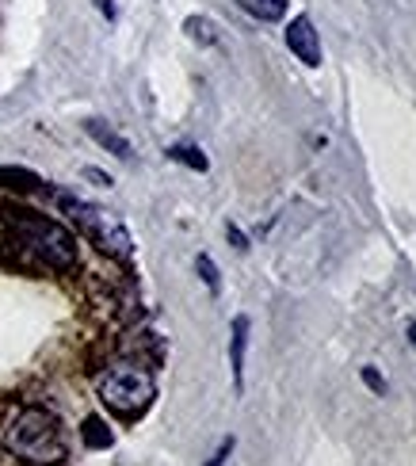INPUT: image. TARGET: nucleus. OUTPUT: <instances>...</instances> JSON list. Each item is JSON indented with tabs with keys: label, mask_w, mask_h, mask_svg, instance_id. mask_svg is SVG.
I'll use <instances>...</instances> for the list:
<instances>
[{
	"label": "nucleus",
	"mask_w": 416,
	"mask_h": 466,
	"mask_svg": "<svg viewBox=\"0 0 416 466\" xmlns=\"http://www.w3.org/2000/svg\"><path fill=\"white\" fill-rule=\"evenodd\" d=\"M0 226H5V241L24 252V257L46 271H57L66 276L81 264V248H76V238L73 229H66L57 218H46L38 215L31 207H5L0 210Z\"/></svg>",
	"instance_id": "nucleus-1"
},
{
	"label": "nucleus",
	"mask_w": 416,
	"mask_h": 466,
	"mask_svg": "<svg viewBox=\"0 0 416 466\" xmlns=\"http://www.w3.org/2000/svg\"><path fill=\"white\" fill-rule=\"evenodd\" d=\"M0 443H5L15 459H24L27 466H57L69 459L62 420L50 410H43V405H15L5 417Z\"/></svg>",
	"instance_id": "nucleus-2"
},
{
	"label": "nucleus",
	"mask_w": 416,
	"mask_h": 466,
	"mask_svg": "<svg viewBox=\"0 0 416 466\" xmlns=\"http://www.w3.org/2000/svg\"><path fill=\"white\" fill-rule=\"evenodd\" d=\"M43 191L66 210V215L73 218V226L81 229L96 248L107 252L111 260H130L134 257V238H130V229L123 226L118 215H111V210L96 207V203H88L81 196H73V191H57V187H43Z\"/></svg>",
	"instance_id": "nucleus-3"
},
{
	"label": "nucleus",
	"mask_w": 416,
	"mask_h": 466,
	"mask_svg": "<svg viewBox=\"0 0 416 466\" xmlns=\"http://www.w3.org/2000/svg\"><path fill=\"white\" fill-rule=\"evenodd\" d=\"M96 394H100V401L107 405L111 413L134 420V417H142L149 405H153L157 382L149 375V367L123 360V363H111L107 371L96 379Z\"/></svg>",
	"instance_id": "nucleus-4"
},
{
	"label": "nucleus",
	"mask_w": 416,
	"mask_h": 466,
	"mask_svg": "<svg viewBox=\"0 0 416 466\" xmlns=\"http://www.w3.org/2000/svg\"><path fill=\"white\" fill-rule=\"evenodd\" d=\"M283 38H287L290 54L299 57L302 66H309V69L321 66V35H317L309 15H294L290 24H287V31H283Z\"/></svg>",
	"instance_id": "nucleus-5"
},
{
	"label": "nucleus",
	"mask_w": 416,
	"mask_h": 466,
	"mask_svg": "<svg viewBox=\"0 0 416 466\" xmlns=\"http://www.w3.org/2000/svg\"><path fill=\"white\" fill-rule=\"evenodd\" d=\"M245 348H249V318L237 314L229 329V367H233V386L237 394L245 390Z\"/></svg>",
	"instance_id": "nucleus-6"
},
{
	"label": "nucleus",
	"mask_w": 416,
	"mask_h": 466,
	"mask_svg": "<svg viewBox=\"0 0 416 466\" xmlns=\"http://www.w3.org/2000/svg\"><path fill=\"white\" fill-rule=\"evenodd\" d=\"M85 130H88V138H92L96 146H104L107 153H115V157H123V161H130V157H134V146H130V142H127L115 127H107L104 119H88V123H85Z\"/></svg>",
	"instance_id": "nucleus-7"
},
{
	"label": "nucleus",
	"mask_w": 416,
	"mask_h": 466,
	"mask_svg": "<svg viewBox=\"0 0 416 466\" xmlns=\"http://www.w3.org/2000/svg\"><path fill=\"white\" fill-rule=\"evenodd\" d=\"M0 187L5 191H15V196H35V191H43V177L24 165H0Z\"/></svg>",
	"instance_id": "nucleus-8"
},
{
	"label": "nucleus",
	"mask_w": 416,
	"mask_h": 466,
	"mask_svg": "<svg viewBox=\"0 0 416 466\" xmlns=\"http://www.w3.org/2000/svg\"><path fill=\"white\" fill-rule=\"evenodd\" d=\"M81 440H85V448H88V451H107V448H115L111 424H107L104 417H96V413L85 417V424H81Z\"/></svg>",
	"instance_id": "nucleus-9"
},
{
	"label": "nucleus",
	"mask_w": 416,
	"mask_h": 466,
	"mask_svg": "<svg viewBox=\"0 0 416 466\" xmlns=\"http://www.w3.org/2000/svg\"><path fill=\"white\" fill-rule=\"evenodd\" d=\"M252 19H260V24H279L287 15V0H237Z\"/></svg>",
	"instance_id": "nucleus-10"
},
{
	"label": "nucleus",
	"mask_w": 416,
	"mask_h": 466,
	"mask_svg": "<svg viewBox=\"0 0 416 466\" xmlns=\"http://www.w3.org/2000/svg\"><path fill=\"white\" fill-rule=\"evenodd\" d=\"M168 157H172V161H180V165H188V168H195V172H207V165H210V161L203 157V149H199V146H184V142H180V146H172V149H168Z\"/></svg>",
	"instance_id": "nucleus-11"
},
{
	"label": "nucleus",
	"mask_w": 416,
	"mask_h": 466,
	"mask_svg": "<svg viewBox=\"0 0 416 466\" xmlns=\"http://www.w3.org/2000/svg\"><path fill=\"white\" fill-rule=\"evenodd\" d=\"M184 31L195 38V43H203V46H214V43H218L214 24H210V19H203V15H191L188 24H184Z\"/></svg>",
	"instance_id": "nucleus-12"
},
{
	"label": "nucleus",
	"mask_w": 416,
	"mask_h": 466,
	"mask_svg": "<svg viewBox=\"0 0 416 466\" xmlns=\"http://www.w3.org/2000/svg\"><path fill=\"white\" fill-rule=\"evenodd\" d=\"M195 271H199V279L214 290V295H218V290H222V279H218V268H214V260L207 257V252H203V257L199 260H195Z\"/></svg>",
	"instance_id": "nucleus-13"
},
{
	"label": "nucleus",
	"mask_w": 416,
	"mask_h": 466,
	"mask_svg": "<svg viewBox=\"0 0 416 466\" xmlns=\"http://www.w3.org/2000/svg\"><path fill=\"white\" fill-rule=\"evenodd\" d=\"M229 455H233V436H226L222 443H218V451L210 455V462H207V466H222V462H226Z\"/></svg>",
	"instance_id": "nucleus-14"
},
{
	"label": "nucleus",
	"mask_w": 416,
	"mask_h": 466,
	"mask_svg": "<svg viewBox=\"0 0 416 466\" xmlns=\"http://www.w3.org/2000/svg\"><path fill=\"white\" fill-rule=\"evenodd\" d=\"M363 382L370 386L374 394H386V379H382L379 371H374V367H363Z\"/></svg>",
	"instance_id": "nucleus-15"
},
{
	"label": "nucleus",
	"mask_w": 416,
	"mask_h": 466,
	"mask_svg": "<svg viewBox=\"0 0 416 466\" xmlns=\"http://www.w3.org/2000/svg\"><path fill=\"white\" fill-rule=\"evenodd\" d=\"M85 180H92L96 187H111V184H115L107 172H100V168H85Z\"/></svg>",
	"instance_id": "nucleus-16"
},
{
	"label": "nucleus",
	"mask_w": 416,
	"mask_h": 466,
	"mask_svg": "<svg viewBox=\"0 0 416 466\" xmlns=\"http://www.w3.org/2000/svg\"><path fill=\"white\" fill-rule=\"evenodd\" d=\"M226 233H229V241H233V248H241V252L249 248V241H245V233H241V229H237V226H226Z\"/></svg>",
	"instance_id": "nucleus-17"
},
{
	"label": "nucleus",
	"mask_w": 416,
	"mask_h": 466,
	"mask_svg": "<svg viewBox=\"0 0 416 466\" xmlns=\"http://www.w3.org/2000/svg\"><path fill=\"white\" fill-rule=\"evenodd\" d=\"M96 5H100V12H104L107 19H115V5H111V0H96Z\"/></svg>",
	"instance_id": "nucleus-18"
},
{
	"label": "nucleus",
	"mask_w": 416,
	"mask_h": 466,
	"mask_svg": "<svg viewBox=\"0 0 416 466\" xmlns=\"http://www.w3.org/2000/svg\"><path fill=\"white\" fill-rule=\"evenodd\" d=\"M409 340H412V344H416V325H409Z\"/></svg>",
	"instance_id": "nucleus-19"
},
{
	"label": "nucleus",
	"mask_w": 416,
	"mask_h": 466,
	"mask_svg": "<svg viewBox=\"0 0 416 466\" xmlns=\"http://www.w3.org/2000/svg\"><path fill=\"white\" fill-rule=\"evenodd\" d=\"M0 451H5V443H0Z\"/></svg>",
	"instance_id": "nucleus-20"
}]
</instances>
